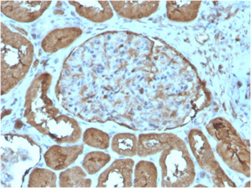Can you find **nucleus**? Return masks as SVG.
Segmentation results:
<instances>
[{"mask_svg":"<svg viewBox=\"0 0 251 188\" xmlns=\"http://www.w3.org/2000/svg\"><path fill=\"white\" fill-rule=\"evenodd\" d=\"M1 91L5 95L28 72L34 47L28 39L1 24Z\"/></svg>","mask_w":251,"mask_h":188,"instance_id":"1","label":"nucleus"},{"mask_svg":"<svg viewBox=\"0 0 251 188\" xmlns=\"http://www.w3.org/2000/svg\"><path fill=\"white\" fill-rule=\"evenodd\" d=\"M159 166L163 188H187L194 183L195 166L183 140L175 136L162 151Z\"/></svg>","mask_w":251,"mask_h":188,"instance_id":"2","label":"nucleus"},{"mask_svg":"<svg viewBox=\"0 0 251 188\" xmlns=\"http://www.w3.org/2000/svg\"><path fill=\"white\" fill-rule=\"evenodd\" d=\"M52 83L49 73L40 74L31 84L26 95L25 118L39 132L48 135V127L57 118L59 110L48 96Z\"/></svg>","mask_w":251,"mask_h":188,"instance_id":"3","label":"nucleus"},{"mask_svg":"<svg viewBox=\"0 0 251 188\" xmlns=\"http://www.w3.org/2000/svg\"><path fill=\"white\" fill-rule=\"evenodd\" d=\"M188 142L200 167L213 175V181L217 187H236L221 168L208 140L202 131L191 129L188 135Z\"/></svg>","mask_w":251,"mask_h":188,"instance_id":"4","label":"nucleus"},{"mask_svg":"<svg viewBox=\"0 0 251 188\" xmlns=\"http://www.w3.org/2000/svg\"><path fill=\"white\" fill-rule=\"evenodd\" d=\"M218 143L216 151L225 163L232 170L250 178V149L237 131H232Z\"/></svg>","mask_w":251,"mask_h":188,"instance_id":"5","label":"nucleus"},{"mask_svg":"<svg viewBox=\"0 0 251 188\" xmlns=\"http://www.w3.org/2000/svg\"><path fill=\"white\" fill-rule=\"evenodd\" d=\"M1 11L6 17L19 22L35 21L47 10L51 1H1Z\"/></svg>","mask_w":251,"mask_h":188,"instance_id":"6","label":"nucleus"},{"mask_svg":"<svg viewBox=\"0 0 251 188\" xmlns=\"http://www.w3.org/2000/svg\"><path fill=\"white\" fill-rule=\"evenodd\" d=\"M134 161L119 159L103 171L98 180L97 188H131Z\"/></svg>","mask_w":251,"mask_h":188,"instance_id":"7","label":"nucleus"},{"mask_svg":"<svg viewBox=\"0 0 251 188\" xmlns=\"http://www.w3.org/2000/svg\"><path fill=\"white\" fill-rule=\"evenodd\" d=\"M81 133V128L76 120L66 115L57 117L48 127L47 135L58 143H77Z\"/></svg>","mask_w":251,"mask_h":188,"instance_id":"8","label":"nucleus"},{"mask_svg":"<svg viewBox=\"0 0 251 188\" xmlns=\"http://www.w3.org/2000/svg\"><path fill=\"white\" fill-rule=\"evenodd\" d=\"M159 1H110L119 16L126 19L148 18L159 8Z\"/></svg>","mask_w":251,"mask_h":188,"instance_id":"9","label":"nucleus"},{"mask_svg":"<svg viewBox=\"0 0 251 188\" xmlns=\"http://www.w3.org/2000/svg\"><path fill=\"white\" fill-rule=\"evenodd\" d=\"M83 145L70 147L52 146L44 155L46 166L55 170L66 169L83 153Z\"/></svg>","mask_w":251,"mask_h":188,"instance_id":"10","label":"nucleus"},{"mask_svg":"<svg viewBox=\"0 0 251 188\" xmlns=\"http://www.w3.org/2000/svg\"><path fill=\"white\" fill-rule=\"evenodd\" d=\"M80 16L94 22H103L114 16L112 7L108 1H69Z\"/></svg>","mask_w":251,"mask_h":188,"instance_id":"11","label":"nucleus"},{"mask_svg":"<svg viewBox=\"0 0 251 188\" xmlns=\"http://www.w3.org/2000/svg\"><path fill=\"white\" fill-rule=\"evenodd\" d=\"M82 35L79 27H66L50 32L42 42V48L48 53L66 48Z\"/></svg>","mask_w":251,"mask_h":188,"instance_id":"12","label":"nucleus"},{"mask_svg":"<svg viewBox=\"0 0 251 188\" xmlns=\"http://www.w3.org/2000/svg\"><path fill=\"white\" fill-rule=\"evenodd\" d=\"M175 136L172 133L142 134L138 138L137 155L141 158L156 155L166 148Z\"/></svg>","mask_w":251,"mask_h":188,"instance_id":"13","label":"nucleus"},{"mask_svg":"<svg viewBox=\"0 0 251 188\" xmlns=\"http://www.w3.org/2000/svg\"><path fill=\"white\" fill-rule=\"evenodd\" d=\"M201 1H167V18L173 21L190 22L196 19Z\"/></svg>","mask_w":251,"mask_h":188,"instance_id":"14","label":"nucleus"},{"mask_svg":"<svg viewBox=\"0 0 251 188\" xmlns=\"http://www.w3.org/2000/svg\"><path fill=\"white\" fill-rule=\"evenodd\" d=\"M157 168L154 163L147 160L139 161L134 169V188L157 187Z\"/></svg>","mask_w":251,"mask_h":188,"instance_id":"15","label":"nucleus"},{"mask_svg":"<svg viewBox=\"0 0 251 188\" xmlns=\"http://www.w3.org/2000/svg\"><path fill=\"white\" fill-rule=\"evenodd\" d=\"M80 167H71L60 174L59 186L60 188H90L92 185L91 179Z\"/></svg>","mask_w":251,"mask_h":188,"instance_id":"16","label":"nucleus"},{"mask_svg":"<svg viewBox=\"0 0 251 188\" xmlns=\"http://www.w3.org/2000/svg\"><path fill=\"white\" fill-rule=\"evenodd\" d=\"M137 137L134 134H116L111 142V148L118 155L133 157L137 155Z\"/></svg>","mask_w":251,"mask_h":188,"instance_id":"17","label":"nucleus"},{"mask_svg":"<svg viewBox=\"0 0 251 188\" xmlns=\"http://www.w3.org/2000/svg\"><path fill=\"white\" fill-rule=\"evenodd\" d=\"M111 160V155L106 152L93 151L85 156L82 166L88 174L95 175L101 170Z\"/></svg>","mask_w":251,"mask_h":188,"instance_id":"18","label":"nucleus"},{"mask_svg":"<svg viewBox=\"0 0 251 188\" xmlns=\"http://www.w3.org/2000/svg\"><path fill=\"white\" fill-rule=\"evenodd\" d=\"M57 177L52 171L35 168L29 175L28 188H56Z\"/></svg>","mask_w":251,"mask_h":188,"instance_id":"19","label":"nucleus"},{"mask_svg":"<svg viewBox=\"0 0 251 188\" xmlns=\"http://www.w3.org/2000/svg\"><path fill=\"white\" fill-rule=\"evenodd\" d=\"M83 139L85 144L94 148L106 149L109 147V135L99 129L92 127L86 129Z\"/></svg>","mask_w":251,"mask_h":188,"instance_id":"20","label":"nucleus"}]
</instances>
